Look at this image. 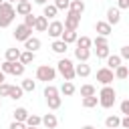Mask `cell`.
Masks as SVG:
<instances>
[{
  "mask_svg": "<svg viewBox=\"0 0 129 129\" xmlns=\"http://www.w3.org/2000/svg\"><path fill=\"white\" fill-rule=\"evenodd\" d=\"M34 30H38V32H46V28H48V20L44 18V16H36V20H34V26H32Z\"/></svg>",
  "mask_w": 129,
  "mask_h": 129,
  "instance_id": "18",
  "label": "cell"
},
{
  "mask_svg": "<svg viewBox=\"0 0 129 129\" xmlns=\"http://www.w3.org/2000/svg\"><path fill=\"white\" fill-rule=\"evenodd\" d=\"M50 48H52V52H56V54H64V52H67V48H69V44H64L60 38H56V40H52Z\"/></svg>",
  "mask_w": 129,
  "mask_h": 129,
  "instance_id": "17",
  "label": "cell"
},
{
  "mask_svg": "<svg viewBox=\"0 0 129 129\" xmlns=\"http://www.w3.org/2000/svg\"><path fill=\"white\" fill-rule=\"evenodd\" d=\"M0 109H2V99H0Z\"/></svg>",
  "mask_w": 129,
  "mask_h": 129,
  "instance_id": "54",
  "label": "cell"
},
{
  "mask_svg": "<svg viewBox=\"0 0 129 129\" xmlns=\"http://www.w3.org/2000/svg\"><path fill=\"white\" fill-rule=\"evenodd\" d=\"M91 40H93V44H95V46H109V40H107L105 36H99V34H97V36H95V38H91Z\"/></svg>",
  "mask_w": 129,
  "mask_h": 129,
  "instance_id": "39",
  "label": "cell"
},
{
  "mask_svg": "<svg viewBox=\"0 0 129 129\" xmlns=\"http://www.w3.org/2000/svg\"><path fill=\"white\" fill-rule=\"evenodd\" d=\"M0 14H16V12H14V6L10 2H2L0 4Z\"/></svg>",
  "mask_w": 129,
  "mask_h": 129,
  "instance_id": "38",
  "label": "cell"
},
{
  "mask_svg": "<svg viewBox=\"0 0 129 129\" xmlns=\"http://www.w3.org/2000/svg\"><path fill=\"white\" fill-rule=\"evenodd\" d=\"M34 20H36V16L30 12V14H26V16H24V22H22V24H26L28 28H32V26H34Z\"/></svg>",
  "mask_w": 129,
  "mask_h": 129,
  "instance_id": "42",
  "label": "cell"
},
{
  "mask_svg": "<svg viewBox=\"0 0 129 129\" xmlns=\"http://www.w3.org/2000/svg\"><path fill=\"white\" fill-rule=\"evenodd\" d=\"M119 123H121V117H117V115H109L105 119V127L107 129H119Z\"/></svg>",
  "mask_w": 129,
  "mask_h": 129,
  "instance_id": "24",
  "label": "cell"
},
{
  "mask_svg": "<svg viewBox=\"0 0 129 129\" xmlns=\"http://www.w3.org/2000/svg\"><path fill=\"white\" fill-rule=\"evenodd\" d=\"M18 2H30V0H18Z\"/></svg>",
  "mask_w": 129,
  "mask_h": 129,
  "instance_id": "52",
  "label": "cell"
},
{
  "mask_svg": "<svg viewBox=\"0 0 129 129\" xmlns=\"http://www.w3.org/2000/svg\"><path fill=\"white\" fill-rule=\"evenodd\" d=\"M14 12H16V14H20V16H26V14H30V12H32V4H30V2H16Z\"/></svg>",
  "mask_w": 129,
  "mask_h": 129,
  "instance_id": "12",
  "label": "cell"
},
{
  "mask_svg": "<svg viewBox=\"0 0 129 129\" xmlns=\"http://www.w3.org/2000/svg\"><path fill=\"white\" fill-rule=\"evenodd\" d=\"M0 73L10 75V73H12V62H10V60H4V62L0 64Z\"/></svg>",
  "mask_w": 129,
  "mask_h": 129,
  "instance_id": "41",
  "label": "cell"
},
{
  "mask_svg": "<svg viewBox=\"0 0 129 129\" xmlns=\"http://www.w3.org/2000/svg\"><path fill=\"white\" fill-rule=\"evenodd\" d=\"M40 46H42V42H40V38H36V36H30V38H26V40H24V50L36 52Z\"/></svg>",
  "mask_w": 129,
  "mask_h": 129,
  "instance_id": "11",
  "label": "cell"
},
{
  "mask_svg": "<svg viewBox=\"0 0 129 129\" xmlns=\"http://www.w3.org/2000/svg\"><path fill=\"white\" fill-rule=\"evenodd\" d=\"M81 129H95L93 125H85V127H81Z\"/></svg>",
  "mask_w": 129,
  "mask_h": 129,
  "instance_id": "50",
  "label": "cell"
},
{
  "mask_svg": "<svg viewBox=\"0 0 129 129\" xmlns=\"http://www.w3.org/2000/svg\"><path fill=\"white\" fill-rule=\"evenodd\" d=\"M40 125H44L46 129H54L58 125V119H56L54 113H46L44 117H40Z\"/></svg>",
  "mask_w": 129,
  "mask_h": 129,
  "instance_id": "10",
  "label": "cell"
},
{
  "mask_svg": "<svg viewBox=\"0 0 129 129\" xmlns=\"http://www.w3.org/2000/svg\"><path fill=\"white\" fill-rule=\"evenodd\" d=\"M8 91H10V85L8 83H0V99L2 97H8Z\"/></svg>",
  "mask_w": 129,
  "mask_h": 129,
  "instance_id": "43",
  "label": "cell"
},
{
  "mask_svg": "<svg viewBox=\"0 0 129 129\" xmlns=\"http://www.w3.org/2000/svg\"><path fill=\"white\" fill-rule=\"evenodd\" d=\"M93 95H97V89L93 85H83L81 87V97H93Z\"/></svg>",
  "mask_w": 129,
  "mask_h": 129,
  "instance_id": "34",
  "label": "cell"
},
{
  "mask_svg": "<svg viewBox=\"0 0 129 129\" xmlns=\"http://www.w3.org/2000/svg\"><path fill=\"white\" fill-rule=\"evenodd\" d=\"M69 2H71V0H54L52 6H54L56 10H69Z\"/></svg>",
  "mask_w": 129,
  "mask_h": 129,
  "instance_id": "40",
  "label": "cell"
},
{
  "mask_svg": "<svg viewBox=\"0 0 129 129\" xmlns=\"http://www.w3.org/2000/svg\"><path fill=\"white\" fill-rule=\"evenodd\" d=\"M54 77H56V69H52L50 64H40L36 69V81L48 83V81H54Z\"/></svg>",
  "mask_w": 129,
  "mask_h": 129,
  "instance_id": "3",
  "label": "cell"
},
{
  "mask_svg": "<svg viewBox=\"0 0 129 129\" xmlns=\"http://www.w3.org/2000/svg\"><path fill=\"white\" fill-rule=\"evenodd\" d=\"M56 95H58V89H56L54 85H50V83H48V85L44 87V97L48 99V97H56Z\"/></svg>",
  "mask_w": 129,
  "mask_h": 129,
  "instance_id": "37",
  "label": "cell"
},
{
  "mask_svg": "<svg viewBox=\"0 0 129 129\" xmlns=\"http://www.w3.org/2000/svg\"><path fill=\"white\" fill-rule=\"evenodd\" d=\"M20 52H22L20 48H6V54H4V56H6V60L16 62V60L20 58Z\"/></svg>",
  "mask_w": 129,
  "mask_h": 129,
  "instance_id": "27",
  "label": "cell"
},
{
  "mask_svg": "<svg viewBox=\"0 0 129 129\" xmlns=\"http://www.w3.org/2000/svg\"><path fill=\"white\" fill-rule=\"evenodd\" d=\"M113 77H115V79H119V81H125V79L129 77V69H127L125 64H119V67L113 71Z\"/></svg>",
  "mask_w": 129,
  "mask_h": 129,
  "instance_id": "19",
  "label": "cell"
},
{
  "mask_svg": "<svg viewBox=\"0 0 129 129\" xmlns=\"http://www.w3.org/2000/svg\"><path fill=\"white\" fill-rule=\"evenodd\" d=\"M8 129H26V125H24V123H18V121H12Z\"/></svg>",
  "mask_w": 129,
  "mask_h": 129,
  "instance_id": "45",
  "label": "cell"
},
{
  "mask_svg": "<svg viewBox=\"0 0 129 129\" xmlns=\"http://www.w3.org/2000/svg\"><path fill=\"white\" fill-rule=\"evenodd\" d=\"M56 14H58V10H56L52 4H46V6H42V16H44L46 20H48V18H54Z\"/></svg>",
  "mask_w": 129,
  "mask_h": 129,
  "instance_id": "30",
  "label": "cell"
},
{
  "mask_svg": "<svg viewBox=\"0 0 129 129\" xmlns=\"http://www.w3.org/2000/svg\"><path fill=\"white\" fill-rule=\"evenodd\" d=\"M16 14H0V28H8Z\"/></svg>",
  "mask_w": 129,
  "mask_h": 129,
  "instance_id": "32",
  "label": "cell"
},
{
  "mask_svg": "<svg viewBox=\"0 0 129 129\" xmlns=\"http://www.w3.org/2000/svg\"><path fill=\"white\" fill-rule=\"evenodd\" d=\"M22 95H24V91L20 89V85H10V91H8V97H10L12 101H18V99H22Z\"/></svg>",
  "mask_w": 129,
  "mask_h": 129,
  "instance_id": "20",
  "label": "cell"
},
{
  "mask_svg": "<svg viewBox=\"0 0 129 129\" xmlns=\"http://www.w3.org/2000/svg\"><path fill=\"white\" fill-rule=\"evenodd\" d=\"M91 56V50L89 48H75V58L81 60V62H87Z\"/></svg>",
  "mask_w": 129,
  "mask_h": 129,
  "instance_id": "21",
  "label": "cell"
},
{
  "mask_svg": "<svg viewBox=\"0 0 129 129\" xmlns=\"http://www.w3.org/2000/svg\"><path fill=\"white\" fill-rule=\"evenodd\" d=\"M69 10H73L77 14H83L85 12V2L83 0H71L69 2Z\"/></svg>",
  "mask_w": 129,
  "mask_h": 129,
  "instance_id": "25",
  "label": "cell"
},
{
  "mask_svg": "<svg viewBox=\"0 0 129 129\" xmlns=\"http://www.w3.org/2000/svg\"><path fill=\"white\" fill-rule=\"evenodd\" d=\"M28 115H30V113H28L24 107H16V109L12 111V117H14V121H18V123H24Z\"/></svg>",
  "mask_w": 129,
  "mask_h": 129,
  "instance_id": "16",
  "label": "cell"
},
{
  "mask_svg": "<svg viewBox=\"0 0 129 129\" xmlns=\"http://www.w3.org/2000/svg\"><path fill=\"white\" fill-rule=\"evenodd\" d=\"M46 105H48L50 111H56V109L62 105V97H58V95H56V97H48V99H46Z\"/></svg>",
  "mask_w": 129,
  "mask_h": 129,
  "instance_id": "29",
  "label": "cell"
},
{
  "mask_svg": "<svg viewBox=\"0 0 129 129\" xmlns=\"http://www.w3.org/2000/svg\"><path fill=\"white\" fill-rule=\"evenodd\" d=\"M62 22L60 20H52V22H48V28H46V32H48V36H52L54 40L56 38H60V34H62Z\"/></svg>",
  "mask_w": 129,
  "mask_h": 129,
  "instance_id": "7",
  "label": "cell"
},
{
  "mask_svg": "<svg viewBox=\"0 0 129 129\" xmlns=\"http://www.w3.org/2000/svg\"><path fill=\"white\" fill-rule=\"evenodd\" d=\"M20 89H22L24 93H32V91L36 89V81H32V79H22Z\"/></svg>",
  "mask_w": 129,
  "mask_h": 129,
  "instance_id": "28",
  "label": "cell"
},
{
  "mask_svg": "<svg viewBox=\"0 0 129 129\" xmlns=\"http://www.w3.org/2000/svg\"><path fill=\"white\" fill-rule=\"evenodd\" d=\"M79 24H81V14H77V12H73V10H67L62 28H67V30H77Z\"/></svg>",
  "mask_w": 129,
  "mask_h": 129,
  "instance_id": "4",
  "label": "cell"
},
{
  "mask_svg": "<svg viewBox=\"0 0 129 129\" xmlns=\"http://www.w3.org/2000/svg\"><path fill=\"white\" fill-rule=\"evenodd\" d=\"M12 34H14V38H16V40L24 42L26 38H30V36H32V28H28L26 24H18V26L14 28V32H12Z\"/></svg>",
  "mask_w": 129,
  "mask_h": 129,
  "instance_id": "6",
  "label": "cell"
},
{
  "mask_svg": "<svg viewBox=\"0 0 129 129\" xmlns=\"http://www.w3.org/2000/svg\"><path fill=\"white\" fill-rule=\"evenodd\" d=\"M97 81H99L103 87L111 85V83L115 81V77H113V71H111V69H107V67H101V69L97 71Z\"/></svg>",
  "mask_w": 129,
  "mask_h": 129,
  "instance_id": "5",
  "label": "cell"
},
{
  "mask_svg": "<svg viewBox=\"0 0 129 129\" xmlns=\"http://www.w3.org/2000/svg\"><path fill=\"white\" fill-rule=\"evenodd\" d=\"M24 69H26V67H24L22 62L16 60V62H12V73H10V75H14V77H22V75H24Z\"/></svg>",
  "mask_w": 129,
  "mask_h": 129,
  "instance_id": "33",
  "label": "cell"
},
{
  "mask_svg": "<svg viewBox=\"0 0 129 129\" xmlns=\"http://www.w3.org/2000/svg\"><path fill=\"white\" fill-rule=\"evenodd\" d=\"M34 56H36V52H30V50H22V52H20V58H18V62H22V64L26 67V64H30V62L34 60Z\"/></svg>",
  "mask_w": 129,
  "mask_h": 129,
  "instance_id": "22",
  "label": "cell"
},
{
  "mask_svg": "<svg viewBox=\"0 0 129 129\" xmlns=\"http://www.w3.org/2000/svg\"><path fill=\"white\" fill-rule=\"evenodd\" d=\"M4 2H10V4H14V2H18V0H4Z\"/></svg>",
  "mask_w": 129,
  "mask_h": 129,
  "instance_id": "51",
  "label": "cell"
},
{
  "mask_svg": "<svg viewBox=\"0 0 129 129\" xmlns=\"http://www.w3.org/2000/svg\"><path fill=\"white\" fill-rule=\"evenodd\" d=\"M119 107H121V113H123V115H129V99L121 101V105H119Z\"/></svg>",
  "mask_w": 129,
  "mask_h": 129,
  "instance_id": "44",
  "label": "cell"
},
{
  "mask_svg": "<svg viewBox=\"0 0 129 129\" xmlns=\"http://www.w3.org/2000/svg\"><path fill=\"white\" fill-rule=\"evenodd\" d=\"M91 75V67L87 64V62H79V64H75V77H89Z\"/></svg>",
  "mask_w": 129,
  "mask_h": 129,
  "instance_id": "13",
  "label": "cell"
},
{
  "mask_svg": "<svg viewBox=\"0 0 129 129\" xmlns=\"http://www.w3.org/2000/svg\"><path fill=\"white\" fill-rule=\"evenodd\" d=\"M95 54H97V58H107L111 54V50H109V46H95Z\"/></svg>",
  "mask_w": 129,
  "mask_h": 129,
  "instance_id": "35",
  "label": "cell"
},
{
  "mask_svg": "<svg viewBox=\"0 0 129 129\" xmlns=\"http://www.w3.org/2000/svg\"><path fill=\"white\" fill-rule=\"evenodd\" d=\"M95 30H97V34H99V36H105V38H107V36L113 32V26H109L105 20H97V24H95Z\"/></svg>",
  "mask_w": 129,
  "mask_h": 129,
  "instance_id": "9",
  "label": "cell"
},
{
  "mask_svg": "<svg viewBox=\"0 0 129 129\" xmlns=\"http://www.w3.org/2000/svg\"><path fill=\"white\" fill-rule=\"evenodd\" d=\"M121 58H129V46L125 44V46H121V54H119Z\"/></svg>",
  "mask_w": 129,
  "mask_h": 129,
  "instance_id": "46",
  "label": "cell"
},
{
  "mask_svg": "<svg viewBox=\"0 0 129 129\" xmlns=\"http://www.w3.org/2000/svg\"><path fill=\"white\" fill-rule=\"evenodd\" d=\"M56 73H60L64 81H73V79H75V64H73V60L67 58V56L60 58V60L56 62Z\"/></svg>",
  "mask_w": 129,
  "mask_h": 129,
  "instance_id": "2",
  "label": "cell"
},
{
  "mask_svg": "<svg viewBox=\"0 0 129 129\" xmlns=\"http://www.w3.org/2000/svg\"><path fill=\"white\" fill-rule=\"evenodd\" d=\"M121 60H123V58H121L119 54H109V56H107V69L115 71V69L121 64Z\"/></svg>",
  "mask_w": 129,
  "mask_h": 129,
  "instance_id": "23",
  "label": "cell"
},
{
  "mask_svg": "<svg viewBox=\"0 0 129 129\" xmlns=\"http://www.w3.org/2000/svg\"><path fill=\"white\" fill-rule=\"evenodd\" d=\"M2 2H4V0H0V4H2Z\"/></svg>",
  "mask_w": 129,
  "mask_h": 129,
  "instance_id": "55",
  "label": "cell"
},
{
  "mask_svg": "<svg viewBox=\"0 0 129 129\" xmlns=\"http://www.w3.org/2000/svg\"><path fill=\"white\" fill-rule=\"evenodd\" d=\"M77 36H79V34H77V30H67V28H64V30H62V34H60V40H62L64 44H73V42L77 40Z\"/></svg>",
  "mask_w": 129,
  "mask_h": 129,
  "instance_id": "14",
  "label": "cell"
},
{
  "mask_svg": "<svg viewBox=\"0 0 129 129\" xmlns=\"http://www.w3.org/2000/svg\"><path fill=\"white\" fill-rule=\"evenodd\" d=\"M4 81H6V75H4V73H0V83H4Z\"/></svg>",
  "mask_w": 129,
  "mask_h": 129,
  "instance_id": "49",
  "label": "cell"
},
{
  "mask_svg": "<svg viewBox=\"0 0 129 129\" xmlns=\"http://www.w3.org/2000/svg\"><path fill=\"white\" fill-rule=\"evenodd\" d=\"M117 8H119V10H125V8H129V0H119Z\"/></svg>",
  "mask_w": 129,
  "mask_h": 129,
  "instance_id": "47",
  "label": "cell"
},
{
  "mask_svg": "<svg viewBox=\"0 0 129 129\" xmlns=\"http://www.w3.org/2000/svg\"><path fill=\"white\" fill-rule=\"evenodd\" d=\"M26 129H38V127H26Z\"/></svg>",
  "mask_w": 129,
  "mask_h": 129,
  "instance_id": "53",
  "label": "cell"
},
{
  "mask_svg": "<svg viewBox=\"0 0 129 129\" xmlns=\"http://www.w3.org/2000/svg\"><path fill=\"white\" fill-rule=\"evenodd\" d=\"M24 125H26V127H38V125H40V117H38V115H28L26 121H24Z\"/></svg>",
  "mask_w": 129,
  "mask_h": 129,
  "instance_id": "36",
  "label": "cell"
},
{
  "mask_svg": "<svg viewBox=\"0 0 129 129\" xmlns=\"http://www.w3.org/2000/svg\"><path fill=\"white\" fill-rule=\"evenodd\" d=\"M97 105H99L97 95H93V97H83V107H85V109H93V107H97Z\"/></svg>",
  "mask_w": 129,
  "mask_h": 129,
  "instance_id": "31",
  "label": "cell"
},
{
  "mask_svg": "<svg viewBox=\"0 0 129 129\" xmlns=\"http://www.w3.org/2000/svg\"><path fill=\"white\" fill-rule=\"evenodd\" d=\"M75 44H77V48H89V50H91V44H93V40H91L89 36H77Z\"/></svg>",
  "mask_w": 129,
  "mask_h": 129,
  "instance_id": "26",
  "label": "cell"
},
{
  "mask_svg": "<svg viewBox=\"0 0 129 129\" xmlns=\"http://www.w3.org/2000/svg\"><path fill=\"white\" fill-rule=\"evenodd\" d=\"M34 4H38V6H46L48 0H34Z\"/></svg>",
  "mask_w": 129,
  "mask_h": 129,
  "instance_id": "48",
  "label": "cell"
},
{
  "mask_svg": "<svg viewBox=\"0 0 129 129\" xmlns=\"http://www.w3.org/2000/svg\"><path fill=\"white\" fill-rule=\"evenodd\" d=\"M75 91H77V87L73 85V81H64V83L60 85V89H58V93H62L64 97H71V95H75Z\"/></svg>",
  "mask_w": 129,
  "mask_h": 129,
  "instance_id": "15",
  "label": "cell"
},
{
  "mask_svg": "<svg viewBox=\"0 0 129 129\" xmlns=\"http://www.w3.org/2000/svg\"><path fill=\"white\" fill-rule=\"evenodd\" d=\"M99 105L103 107V109H111L113 105H115V101H117V91L111 87V85H107V87H103L101 91H99Z\"/></svg>",
  "mask_w": 129,
  "mask_h": 129,
  "instance_id": "1",
  "label": "cell"
},
{
  "mask_svg": "<svg viewBox=\"0 0 129 129\" xmlns=\"http://www.w3.org/2000/svg\"><path fill=\"white\" fill-rule=\"evenodd\" d=\"M109 26H115L121 22V10L119 8H109L107 10V20H105Z\"/></svg>",
  "mask_w": 129,
  "mask_h": 129,
  "instance_id": "8",
  "label": "cell"
}]
</instances>
